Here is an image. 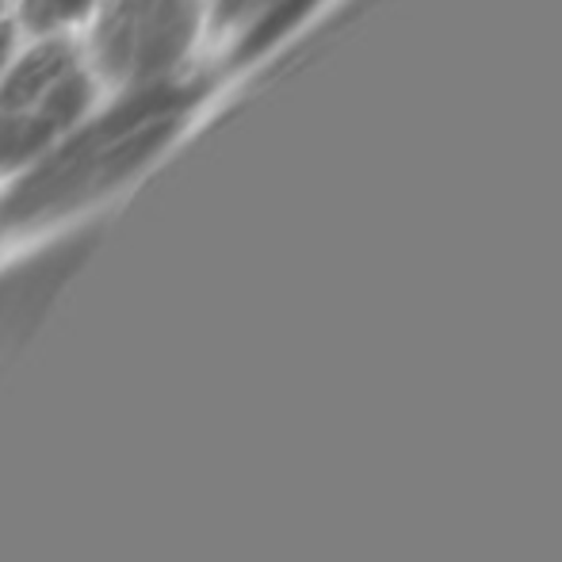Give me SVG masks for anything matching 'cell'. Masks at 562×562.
I'll use <instances>...</instances> for the list:
<instances>
[{
    "mask_svg": "<svg viewBox=\"0 0 562 562\" xmlns=\"http://www.w3.org/2000/svg\"><path fill=\"white\" fill-rule=\"evenodd\" d=\"M203 97L207 81L192 74L119 89L112 104H97L69 126L43 161L8 180L0 226L38 229L108 200L177 138Z\"/></svg>",
    "mask_w": 562,
    "mask_h": 562,
    "instance_id": "6da1fadb",
    "label": "cell"
},
{
    "mask_svg": "<svg viewBox=\"0 0 562 562\" xmlns=\"http://www.w3.org/2000/svg\"><path fill=\"white\" fill-rule=\"evenodd\" d=\"M207 31V0H97L85 61L104 89H138L188 74Z\"/></svg>",
    "mask_w": 562,
    "mask_h": 562,
    "instance_id": "7a4b0ae2",
    "label": "cell"
},
{
    "mask_svg": "<svg viewBox=\"0 0 562 562\" xmlns=\"http://www.w3.org/2000/svg\"><path fill=\"white\" fill-rule=\"evenodd\" d=\"M104 85L89 66L74 74L54 97L31 108H0V180H15L43 161L58 138L100 104Z\"/></svg>",
    "mask_w": 562,
    "mask_h": 562,
    "instance_id": "3957f363",
    "label": "cell"
},
{
    "mask_svg": "<svg viewBox=\"0 0 562 562\" xmlns=\"http://www.w3.org/2000/svg\"><path fill=\"white\" fill-rule=\"evenodd\" d=\"M85 249H89V241L58 245L54 252L27 260L23 268H15L12 276L0 280V375L12 368L20 348L35 334L43 314L50 311L54 295L61 291V283L77 272Z\"/></svg>",
    "mask_w": 562,
    "mask_h": 562,
    "instance_id": "277c9868",
    "label": "cell"
},
{
    "mask_svg": "<svg viewBox=\"0 0 562 562\" xmlns=\"http://www.w3.org/2000/svg\"><path fill=\"white\" fill-rule=\"evenodd\" d=\"M314 4H318V0H268V4L257 8L234 35H226L229 38L226 61L229 66H249V61H257L260 54L272 50L280 38H288L291 31L314 12Z\"/></svg>",
    "mask_w": 562,
    "mask_h": 562,
    "instance_id": "5b68a950",
    "label": "cell"
},
{
    "mask_svg": "<svg viewBox=\"0 0 562 562\" xmlns=\"http://www.w3.org/2000/svg\"><path fill=\"white\" fill-rule=\"evenodd\" d=\"M97 8V0H15V27L27 38L43 35H74L77 27H85Z\"/></svg>",
    "mask_w": 562,
    "mask_h": 562,
    "instance_id": "8992f818",
    "label": "cell"
},
{
    "mask_svg": "<svg viewBox=\"0 0 562 562\" xmlns=\"http://www.w3.org/2000/svg\"><path fill=\"white\" fill-rule=\"evenodd\" d=\"M268 0H207V27L215 35H234L257 8H265Z\"/></svg>",
    "mask_w": 562,
    "mask_h": 562,
    "instance_id": "52a82bcc",
    "label": "cell"
},
{
    "mask_svg": "<svg viewBox=\"0 0 562 562\" xmlns=\"http://www.w3.org/2000/svg\"><path fill=\"white\" fill-rule=\"evenodd\" d=\"M15 50H20V27H15L12 12H4V0H0V74L15 58Z\"/></svg>",
    "mask_w": 562,
    "mask_h": 562,
    "instance_id": "ba28073f",
    "label": "cell"
}]
</instances>
